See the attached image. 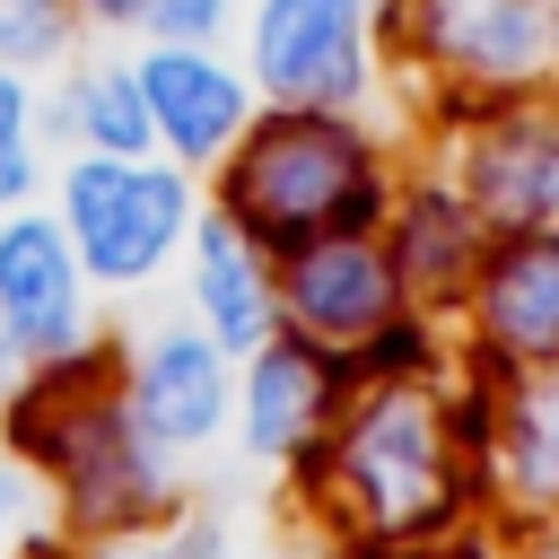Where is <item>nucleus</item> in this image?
Returning <instances> with one entry per match:
<instances>
[{"label": "nucleus", "instance_id": "6e6552de", "mask_svg": "<svg viewBox=\"0 0 559 559\" xmlns=\"http://www.w3.org/2000/svg\"><path fill=\"white\" fill-rule=\"evenodd\" d=\"M454 192H463L472 218L498 227V236L550 227V218H559V105H542V96L498 105V122L472 131V148H463Z\"/></svg>", "mask_w": 559, "mask_h": 559}, {"label": "nucleus", "instance_id": "f03ea898", "mask_svg": "<svg viewBox=\"0 0 559 559\" xmlns=\"http://www.w3.org/2000/svg\"><path fill=\"white\" fill-rule=\"evenodd\" d=\"M52 218L87 271V288H148L183 245H192V218H201V183L192 166L175 157H105V148H79L61 157V183H52Z\"/></svg>", "mask_w": 559, "mask_h": 559}, {"label": "nucleus", "instance_id": "9b49d317", "mask_svg": "<svg viewBox=\"0 0 559 559\" xmlns=\"http://www.w3.org/2000/svg\"><path fill=\"white\" fill-rule=\"evenodd\" d=\"M402 306V280L376 236H314L288 253V314L314 341H367Z\"/></svg>", "mask_w": 559, "mask_h": 559}, {"label": "nucleus", "instance_id": "6ab92c4d", "mask_svg": "<svg viewBox=\"0 0 559 559\" xmlns=\"http://www.w3.org/2000/svg\"><path fill=\"white\" fill-rule=\"evenodd\" d=\"M79 17H70V0H0V61L9 70H61L70 52H79Z\"/></svg>", "mask_w": 559, "mask_h": 559}, {"label": "nucleus", "instance_id": "4be33fe9", "mask_svg": "<svg viewBox=\"0 0 559 559\" xmlns=\"http://www.w3.org/2000/svg\"><path fill=\"white\" fill-rule=\"evenodd\" d=\"M70 17L96 26V35H131L140 26V0H70Z\"/></svg>", "mask_w": 559, "mask_h": 559}, {"label": "nucleus", "instance_id": "aec40b11", "mask_svg": "<svg viewBox=\"0 0 559 559\" xmlns=\"http://www.w3.org/2000/svg\"><path fill=\"white\" fill-rule=\"evenodd\" d=\"M245 0H140V44H227Z\"/></svg>", "mask_w": 559, "mask_h": 559}, {"label": "nucleus", "instance_id": "9d476101", "mask_svg": "<svg viewBox=\"0 0 559 559\" xmlns=\"http://www.w3.org/2000/svg\"><path fill=\"white\" fill-rule=\"evenodd\" d=\"M44 454H52L61 489H70V507L96 515V524L157 507V445H148V437L131 428V411H114V402L61 411L52 437H44Z\"/></svg>", "mask_w": 559, "mask_h": 559}, {"label": "nucleus", "instance_id": "f8f14e48", "mask_svg": "<svg viewBox=\"0 0 559 559\" xmlns=\"http://www.w3.org/2000/svg\"><path fill=\"white\" fill-rule=\"evenodd\" d=\"M192 306H201V332L245 358L280 332V297H271V262H262V236H245L227 210H201L192 218Z\"/></svg>", "mask_w": 559, "mask_h": 559}, {"label": "nucleus", "instance_id": "4468645a", "mask_svg": "<svg viewBox=\"0 0 559 559\" xmlns=\"http://www.w3.org/2000/svg\"><path fill=\"white\" fill-rule=\"evenodd\" d=\"M480 323L515 367H559V236H498L480 271Z\"/></svg>", "mask_w": 559, "mask_h": 559}, {"label": "nucleus", "instance_id": "ddd939ff", "mask_svg": "<svg viewBox=\"0 0 559 559\" xmlns=\"http://www.w3.org/2000/svg\"><path fill=\"white\" fill-rule=\"evenodd\" d=\"M44 140L105 148V157H148L157 131H148V96H140L131 52H70L61 79L44 87Z\"/></svg>", "mask_w": 559, "mask_h": 559}, {"label": "nucleus", "instance_id": "39448f33", "mask_svg": "<svg viewBox=\"0 0 559 559\" xmlns=\"http://www.w3.org/2000/svg\"><path fill=\"white\" fill-rule=\"evenodd\" d=\"M87 341V271L61 218L0 210V358L9 367H70Z\"/></svg>", "mask_w": 559, "mask_h": 559}, {"label": "nucleus", "instance_id": "f257e3e1", "mask_svg": "<svg viewBox=\"0 0 559 559\" xmlns=\"http://www.w3.org/2000/svg\"><path fill=\"white\" fill-rule=\"evenodd\" d=\"M210 175H218V210L288 253L314 236H367L384 218V157L358 131V114L262 105Z\"/></svg>", "mask_w": 559, "mask_h": 559}, {"label": "nucleus", "instance_id": "7ed1b4c3", "mask_svg": "<svg viewBox=\"0 0 559 559\" xmlns=\"http://www.w3.org/2000/svg\"><path fill=\"white\" fill-rule=\"evenodd\" d=\"M376 35L454 87V105H515L559 87V0H384Z\"/></svg>", "mask_w": 559, "mask_h": 559}, {"label": "nucleus", "instance_id": "f3484780", "mask_svg": "<svg viewBox=\"0 0 559 559\" xmlns=\"http://www.w3.org/2000/svg\"><path fill=\"white\" fill-rule=\"evenodd\" d=\"M507 480L533 507H559V367L533 376L507 411Z\"/></svg>", "mask_w": 559, "mask_h": 559}, {"label": "nucleus", "instance_id": "5701e85b", "mask_svg": "<svg viewBox=\"0 0 559 559\" xmlns=\"http://www.w3.org/2000/svg\"><path fill=\"white\" fill-rule=\"evenodd\" d=\"M26 498H35V489H26V472H17L9 454H0V542H9L17 524H26Z\"/></svg>", "mask_w": 559, "mask_h": 559}, {"label": "nucleus", "instance_id": "dca6fc26", "mask_svg": "<svg viewBox=\"0 0 559 559\" xmlns=\"http://www.w3.org/2000/svg\"><path fill=\"white\" fill-rule=\"evenodd\" d=\"M472 236H480L472 201H463L454 183H419V192L393 210V227H384V262H393L402 288L445 297V288L472 271Z\"/></svg>", "mask_w": 559, "mask_h": 559}, {"label": "nucleus", "instance_id": "1a4fd4ad", "mask_svg": "<svg viewBox=\"0 0 559 559\" xmlns=\"http://www.w3.org/2000/svg\"><path fill=\"white\" fill-rule=\"evenodd\" d=\"M227 402H236V384H227V349L210 341V332H148L140 341V367H131V428L157 445V454H183V445H210L218 428H227Z\"/></svg>", "mask_w": 559, "mask_h": 559}, {"label": "nucleus", "instance_id": "0eeeda50", "mask_svg": "<svg viewBox=\"0 0 559 559\" xmlns=\"http://www.w3.org/2000/svg\"><path fill=\"white\" fill-rule=\"evenodd\" d=\"M131 70H140V96H148L157 157H175V166H192V175H210V166L245 140V122L262 114L253 79H245L218 44H140Z\"/></svg>", "mask_w": 559, "mask_h": 559}, {"label": "nucleus", "instance_id": "20e7f679", "mask_svg": "<svg viewBox=\"0 0 559 559\" xmlns=\"http://www.w3.org/2000/svg\"><path fill=\"white\" fill-rule=\"evenodd\" d=\"M245 79L262 105L367 114L376 105V0H245Z\"/></svg>", "mask_w": 559, "mask_h": 559}, {"label": "nucleus", "instance_id": "412c9836", "mask_svg": "<svg viewBox=\"0 0 559 559\" xmlns=\"http://www.w3.org/2000/svg\"><path fill=\"white\" fill-rule=\"evenodd\" d=\"M105 559H227V533L218 524H175V533H148V542H122Z\"/></svg>", "mask_w": 559, "mask_h": 559}, {"label": "nucleus", "instance_id": "a211bd4d", "mask_svg": "<svg viewBox=\"0 0 559 559\" xmlns=\"http://www.w3.org/2000/svg\"><path fill=\"white\" fill-rule=\"evenodd\" d=\"M44 183V79L0 61V210H26Z\"/></svg>", "mask_w": 559, "mask_h": 559}, {"label": "nucleus", "instance_id": "2eb2a0df", "mask_svg": "<svg viewBox=\"0 0 559 559\" xmlns=\"http://www.w3.org/2000/svg\"><path fill=\"white\" fill-rule=\"evenodd\" d=\"M323 402H332V358H314L306 341H280V332H271V341L253 349V367H245V454H253V463L297 454V445L314 437Z\"/></svg>", "mask_w": 559, "mask_h": 559}, {"label": "nucleus", "instance_id": "423d86ee", "mask_svg": "<svg viewBox=\"0 0 559 559\" xmlns=\"http://www.w3.org/2000/svg\"><path fill=\"white\" fill-rule=\"evenodd\" d=\"M341 480H349L358 515L384 524V533L437 515L445 507V428H437V402L419 384L376 393L349 419V437H341Z\"/></svg>", "mask_w": 559, "mask_h": 559}]
</instances>
